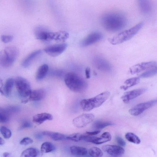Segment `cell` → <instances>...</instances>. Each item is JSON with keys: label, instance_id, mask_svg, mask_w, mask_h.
Here are the masks:
<instances>
[{"label": "cell", "instance_id": "obj_16", "mask_svg": "<svg viewBox=\"0 0 157 157\" xmlns=\"http://www.w3.org/2000/svg\"><path fill=\"white\" fill-rule=\"evenodd\" d=\"M46 95V91L44 89H40L32 90L28 97V99L27 100L28 102L40 100L43 99Z\"/></svg>", "mask_w": 157, "mask_h": 157}, {"label": "cell", "instance_id": "obj_6", "mask_svg": "<svg viewBox=\"0 0 157 157\" xmlns=\"http://www.w3.org/2000/svg\"><path fill=\"white\" fill-rule=\"evenodd\" d=\"M15 84L19 95L22 97H28L31 91L29 82L21 77H17L15 80Z\"/></svg>", "mask_w": 157, "mask_h": 157}, {"label": "cell", "instance_id": "obj_12", "mask_svg": "<svg viewBox=\"0 0 157 157\" xmlns=\"http://www.w3.org/2000/svg\"><path fill=\"white\" fill-rule=\"evenodd\" d=\"M147 90V88H143L127 91L124 94L121 98L124 102L127 103L131 100L144 93Z\"/></svg>", "mask_w": 157, "mask_h": 157}, {"label": "cell", "instance_id": "obj_43", "mask_svg": "<svg viewBox=\"0 0 157 157\" xmlns=\"http://www.w3.org/2000/svg\"><path fill=\"white\" fill-rule=\"evenodd\" d=\"M100 132V131L97 130L93 132H87L86 134L88 135L93 136L98 134Z\"/></svg>", "mask_w": 157, "mask_h": 157}, {"label": "cell", "instance_id": "obj_26", "mask_svg": "<svg viewBox=\"0 0 157 157\" xmlns=\"http://www.w3.org/2000/svg\"><path fill=\"white\" fill-rule=\"evenodd\" d=\"M140 81L139 77H134L129 78L124 83L126 85L122 86L120 87L122 89L126 90L130 87H132L138 84Z\"/></svg>", "mask_w": 157, "mask_h": 157}, {"label": "cell", "instance_id": "obj_36", "mask_svg": "<svg viewBox=\"0 0 157 157\" xmlns=\"http://www.w3.org/2000/svg\"><path fill=\"white\" fill-rule=\"evenodd\" d=\"M4 108L10 114L19 112L21 110V107L19 106H10Z\"/></svg>", "mask_w": 157, "mask_h": 157}, {"label": "cell", "instance_id": "obj_34", "mask_svg": "<svg viewBox=\"0 0 157 157\" xmlns=\"http://www.w3.org/2000/svg\"><path fill=\"white\" fill-rule=\"evenodd\" d=\"M84 135L78 133L74 134L67 136V140L75 142H78L83 140Z\"/></svg>", "mask_w": 157, "mask_h": 157}, {"label": "cell", "instance_id": "obj_2", "mask_svg": "<svg viewBox=\"0 0 157 157\" xmlns=\"http://www.w3.org/2000/svg\"><path fill=\"white\" fill-rule=\"evenodd\" d=\"M64 81L67 87L75 93H82L87 87L86 81L83 78L74 73L69 72L65 74Z\"/></svg>", "mask_w": 157, "mask_h": 157}, {"label": "cell", "instance_id": "obj_32", "mask_svg": "<svg viewBox=\"0 0 157 157\" xmlns=\"http://www.w3.org/2000/svg\"><path fill=\"white\" fill-rule=\"evenodd\" d=\"M88 153L90 156L94 157H101L103 155L102 151L97 147H93L90 149Z\"/></svg>", "mask_w": 157, "mask_h": 157}, {"label": "cell", "instance_id": "obj_35", "mask_svg": "<svg viewBox=\"0 0 157 157\" xmlns=\"http://www.w3.org/2000/svg\"><path fill=\"white\" fill-rule=\"evenodd\" d=\"M0 131L1 134L4 138L8 139L11 137L12 133L11 131L6 127L1 126Z\"/></svg>", "mask_w": 157, "mask_h": 157}, {"label": "cell", "instance_id": "obj_28", "mask_svg": "<svg viewBox=\"0 0 157 157\" xmlns=\"http://www.w3.org/2000/svg\"><path fill=\"white\" fill-rule=\"evenodd\" d=\"M55 149V147L53 143L46 142L43 143L41 147V152L42 153H45L54 151Z\"/></svg>", "mask_w": 157, "mask_h": 157}, {"label": "cell", "instance_id": "obj_15", "mask_svg": "<svg viewBox=\"0 0 157 157\" xmlns=\"http://www.w3.org/2000/svg\"><path fill=\"white\" fill-rule=\"evenodd\" d=\"M94 63L96 68L101 71L109 72L111 70V66L107 61L100 57H96L94 60Z\"/></svg>", "mask_w": 157, "mask_h": 157}, {"label": "cell", "instance_id": "obj_40", "mask_svg": "<svg viewBox=\"0 0 157 157\" xmlns=\"http://www.w3.org/2000/svg\"><path fill=\"white\" fill-rule=\"evenodd\" d=\"M32 127L31 124L28 121H24L21 124L19 129L22 130L25 128H29Z\"/></svg>", "mask_w": 157, "mask_h": 157}, {"label": "cell", "instance_id": "obj_9", "mask_svg": "<svg viewBox=\"0 0 157 157\" xmlns=\"http://www.w3.org/2000/svg\"><path fill=\"white\" fill-rule=\"evenodd\" d=\"M157 103V99L141 103L129 110V114L134 116H138L144 111Z\"/></svg>", "mask_w": 157, "mask_h": 157}, {"label": "cell", "instance_id": "obj_10", "mask_svg": "<svg viewBox=\"0 0 157 157\" xmlns=\"http://www.w3.org/2000/svg\"><path fill=\"white\" fill-rule=\"evenodd\" d=\"M102 34L98 32H94L88 35L83 39L80 43L82 47H86L93 45L99 41L102 38Z\"/></svg>", "mask_w": 157, "mask_h": 157}, {"label": "cell", "instance_id": "obj_13", "mask_svg": "<svg viewBox=\"0 0 157 157\" xmlns=\"http://www.w3.org/2000/svg\"><path fill=\"white\" fill-rule=\"evenodd\" d=\"M103 151L109 155L114 157L121 156L125 153L124 149L120 146L106 145L102 147Z\"/></svg>", "mask_w": 157, "mask_h": 157}, {"label": "cell", "instance_id": "obj_33", "mask_svg": "<svg viewBox=\"0 0 157 157\" xmlns=\"http://www.w3.org/2000/svg\"><path fill=\"white\" fill-rule=\"evenodd\" d=\"M157 74V67H155L141 74L140 77L147 78L152 77Z\"/></svg>", "mask_w": 157, "mask_h": 157}, {"label": "cell", "instance_id": "obj_17", "mask_svg": "<svg viewBox=\"0 0 157 157\" xmlns=\"http://www.w3.org/2000/svg\"><path fill=\"white\" fill-rule=\"evenodd\" d=\"M53 117L51 114L43 113L38 114L34 115L33 117V122L38 125H40L47 120H53Z\"/></svg>", "mask_w": 157, "mask_h": 157}, {"label": "cell", "instance_id": "obj_1", "mask_svg": "<svg viewBox=\"0 0 157 157\" xmlns=\"http://www.w3.org/2000/svg\"><path fill=\"white\" fill-rule=\"evenodd\" d=\"M126 19L122 13L111 12L103 15L101 19L103 27L108 31H118L124 28L126 24Z\"/></svg>", "mask_w": 157, "mask_h": 157}, {"label": "cell", "instance_id": "obj_38", "mask_svg": "<svg viewBox=\"0 0 157 157\" xmlns=\"http://www.w3.org/2000/svg\"><path fill=\"white\" fill-rule=\"evenodd\" d=\"M13 37L11 35H2L1 37V39L2 41L4 43H7L11 42Z\"/></svg>", "mask_w": 157, "mask_h": 157}, {"label": "cell", "instance_id": "obj_31", "mask_svg": "<svg viewBox=\"0 0 157 157\" xmlns=\"http://www.w3.org/2000/svg\"><path fill=\"white\" fill-rule=\"evenodd\" d=\"M125 138L129 142L136 144H139L141 142L139 138L132 133H127L125 135Z\"/></svg>", "mask_w": 157, "mask_h": 157}, {"label": "cell", "instance_id": "obj_41", "mask_svg": "<svg viewBox=\"0 0 157 157\" xmlns=\"http://www.w3.org/2000/svg\"><path fill=\"white\" fill-rule=\"evenodd\" d=\"M52 75L58 77H62L64 75V71L62 70H58L54 71L51 73Z\"/></svg>", "mask_w": 157, "mask_h": 157}, {"label": "cell", "instance_id": "obj_11", "mask_svg": "<svg viewBox=\"0 0 157 157\" xmlns=\"http://www.w3.org/2000/svg\"><path fill=\"white\" fill-rule=\"evenodd\" d=\"M155 61L141 63L135 65L129 69L131 74L134 75L145 70H148L156 66Z\"/></svg>", "mask_w": 157, "mask_h": 157}, {"label": "cell", "instance_id": "obj_5", "mask_svg": "<svg viewBox=\"0 0 157 157\" xmlns=\"http://www.w3.org/2000/svg\"><path fill=\"white\" fill-rule=\"evenodd\" d=\"M143 25V22H140L132 28L109 38L108 41L111 44L114 45H118L126 42L134 36L141 28Z\"/></svg>", "mask_w": 157, "mask_h": 157}, {"label": "cell", "instance_id": "obj_37", "mask_svg": "<svg viewBox=\"0 0 157 157\" xmlns=\"http://www.w3.org/2000/svg\"><path fill=\"white\" fill-rule=\"evenodd\" d=\"M33 142V140L29 137H25L22 139L20 141L21 145L23 146H27Z\"/></svg>", "mask_w": 157, "mask_h": 157}, {"label": "cell", "instance_id": "obj_22", "mask_svg": "<svg viewBox=\"0 0 157 157\" xmlns=\"http://www.w3.org/2000/svg\"><path fill=\"white\" fill-rule=\"evenodd\" d=\"M49 71V66L46 64H44L38 68L36 74V78L38 81L43 80L47 75Z\"/></svg>", "mask_w": 157, "mask_h": 157}, {"label": "cell", "instance_id": "obj_25", "mask_svg": "<svg viewBox=\"0 0 157 157\" xmlns=\"http://www.w3.org/2000/svg\"><path fill=\"white\" fill-rule=\"evenodd\" d=\"M69 37V34L65 31H61L55 32L54 40L60 42H64Z\"/></svg>", "mask_w": 157, "mask_h": 157}, {"label": "cell", "instance_id": "obj_20", "mask_svg": "<svg viewBox=\"0 0 157 157\" xmlns=\"http://www.w3.org/2000/svg\"><path fill=\"white\" fill-rule=\"evenodd\" d=\"M43 134L50 137L52 139L56 141L67 140V136L58 132L46 131L43 133Z\"/></svg>", "mask_w": 157, "mask_h": 157}, {"label": "cell", "instance_id": "obj_7", "mask_svg": "<svg viewBox=\"0 0 157 157\" xmlns=\"http://www.w3.org/2000/svg\"><path fill=\"white\" fill-rule=\"evenodd\" d=\"M95 116L93 114H83L75 117L73 123L75 127L81 128L93 122Z\"/></svg>", "mask_w": 157, "mask_h": 157}, {"label": "cell", "instance_id": "obj_8", "mask_svg": "<svg viewBox=\"0 0 157 157\" xmlns=\"http://www.w3.org/2000/svg\"><path fill=\"white\" fill-rule=\"evenodd\" d=\"M67 46V43H62L47 47L44 49V51L49 55L55 57L62 54Z\"/></svg>", "mask_w": 157, "mask_h": 157}, {"label": "cell", "instance_id": "obj_3", "mask_svg": "<svg viewBox=\"0 0 157 157\" xmlns=\"http://www.w3.org/2000/svg\"><path fill=\"white\" fill-rule=\"evenodd\" d=\"M110 94L109 91H107L93 98L84 99L81 102V106L84 111H90L102 105L104 102L109 99Z\"/></svg>", "mask_w": 157, "mask_h": 157}, {"label": "cell", "instance_id": "obj_39", "mask_svg": "<svg viewBox=\"0 0 157 157\" xmlns=\"http://www.w3.org/2000/svg\"><path fill=\"white\" fill-rule=\"evenodd\" d=\"M115 138L117 142L120 146L123 147L126 146V144L125 141L122 138L116 136L115 137Z\"/></svg>", "mask_w": 157, "mask_h": 157}, {"label": "cell", "instance_id": "obj_24", "mask_svg": "<svg viewBox=\"0 0 157 157\" xmlns=\"http://www.w3.org/2000/svg\"><path fill=\"white\" fill-rule=\"evenodd\" d=\"M139 5L141 11L143 14H148L151 10V5L149 0H140Z\"/></svg>", "mask_w": 157, "mask_h": 157}, {"label": "cell", "instance_id": "obj_42", "mask_svg": "<svg viewBox=\"0 0 157 157\" xmlns=\"http://www.w3.org/2000/svg\"><path fill=\"white\" fill-rule=\"evenodd\" d=\"M86 77L87 79H89L90 77V70L89 67L87 68L85 70Z\"/></svg>", "mask_w": 157, "mask_h": 157}, {"label": "cell", "instance_id": "obj_29", "mask_svg": "<svg viewBox=\"0 0 157 157\" xmlns=\"http://www.w3.org/2000/svg\"><path fill=\"white\" fill-rule=\"evenodd\" d=\"M11 114L7 111L4 108H1L0 110V121L1 123L8 122L10 120Z\"/></svg>", "mask_w": 157, "mask_h": 157}, {"label": "cell", "instance_id": "obj_45", "mask_svg": "<svg viewBox=\"0 0 157 157\" xmlns=\"http://www.w3.org/2000/svg\"><path fill=\"white\" fill-rule=\"evenodd\" d=\"M10 155V154L7 152H5L3 153V156L4 157H8Z\"/></svg>", "mask_w": 157, "mask_h": 157}, {"label": "cell", "instance_id": "obj_14", "mask_svg": "<svg viewBox=\"0 0 157 157\" xmlns=\"http://www.w3.org/2000/svg\"><path fill=\"white\" fill-rule=\"evenodd\" d=\"M35 35L37 40L43 41H49L53 40L54 32H49L41 28H38L35 31Z\"/></svg>", "mask_w": 157, "mask_h": 157}, {"label": "cell", "instance_id": "obj_27", "mask_svg": "<svg viewBox=\"0 0 157 157\" xmlns=\"http://www.w3.org/2000/svg\"><path fill=\"white\" fill-rule=\"evenodd\" d=\"M40 152L37 149L34 148H29L23 151L22 153L21 157H35L39 156Z\"/></svg>", "mask_w": 157, "mask_h": 157}, {"label": "cell", "instance_id": "obj_18", "mask_svg": "<svg viewBox=\"0 0 157 157\" xmlns=\"http://www.w3.org/2000/svg\"><path fill=\"white\" fill-rule=\"evenodd\" d=\"M14 84L15 80L13 78H8L2 87L3 89H1V94L7 97L9 96Z\"/></svg>", "mask_w": 157, "mask_h": 157}, {"label": "cell", "instance_id": "obj_21", "mask_svg": "<svg viewBox=\"0 0 157 157\" xmlns=\"http://www.w3.org/2000/svg\"><path fill=\"white\" fill-rule=\"evenodd\" d=\"M70 151L73 155L76 156H84L88 153L87 150L86 148L76 146L71 147Z\"/></svg>", "mask_w": 157, "mask_h": 157}, {"label": "cell", "instance_id": "obj_30", "mask_svg": "<svg viewBox=\"0 0 157 157\" xmlns=\"http://www.w3.org/2000/svg\"><path fill=\"white\" fill-rule=\"evenodd\" d=\"M114 124L110 121H96L93 124L94 127L97 129H101L107 126L113 125Z\"/></svg>", "mask_w": 157, "mask_h": 157}, {"label": "cell", "instance_id": "obj_23", "mask_svg": "<svg viewBox=\"0 0 157 157\" xmlns=\"http://www.w3.org/2000/svg\"><path fill=\"white\" fill-rule=\"evenodd\" d=\"M111 139L110 134L108 132H104L99 137H95L93 143L97 145H100L110 141Z\"/></svg>", "mask_w": 157, "mask_h": 157}, {"label": "cell", "instance_id": "obj_44", "mask_svg": "<svg viewBox=\"0 0 157 157\" xmlns=\"http://www.w3.org/2000/svg\"><path fill=\"white\" fill-rule=\"evenodd\" d=\"M0 145L3 146L5 143L4 141L1 138H0Z\"/></svg>", "mask_w": 157, "mask_h": 157}, {"label": "cell", "instance_id": "obj_4", "mask_svg": "<svg viewBox=\"0 0 157 157\" xmlns=\"http://www.w3.org/2000/svg\"><path fill=\"white\" fill-rule=\"evenodd\" d=\"M19 51L15 46H8L5 48L0 54V64L4 68H8L13 64L18 58Z\"/></svg>", "mask_w": 157, "mask_h": 157}, {"label": "cell", "instance_id": "obj_19", "mask_svg": "<svg viewBox=\"0 0 157 157\" xmlns=\"http://www.w3.org/2000/svg\"><path fill=\"white\" fill-rule=\"evenodd\" d=\"M42 52L41 49L33 52L24 60L22 64V67L25 68L28 67L34 60L42 54Z\"/></svg>", "mask_w": 157, "mask_h": 157}]
</instances>
